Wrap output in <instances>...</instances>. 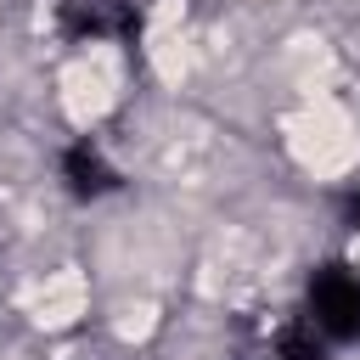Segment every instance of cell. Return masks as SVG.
I'll list each match as a JSON object with an SVG mask.
<instances>
[{
  "mask_svg": "<svg viewBox=\"0 0 360 360\" xmlns=\"http://www.w3.org/2000/svg\"><path fill=\"white\" fill-rule=\"evenodd\" d=\"M349 219H354V225H360V191H354V197H349Z\"/></svg>",
  "mask_w": 360,
  "mask_h": 360,
  "instance_id": "obj_5",
  "label": "cell"
},
{
  "mask_svg": "<svg viewBox=\"0 0 360 360\" xmlns=\"http://www.w3.org/2000/svg\"><path fill=\"white\" fill-rule=\"evenodd\" d=\"M276 360H321V343L309 326H287L281 343H276Z\"/></svg>",
  "mask_w": 360,
  "mask_h": 360,
  "instance_id": "obj_4",
  "label": "cell"
},
{
  "mask_svg": "<svg viewBox=\"0 0 360 360\" xmlns=\"http://www.w3.org/2000/svg\"><path fill=\"white\" fill-rule=\"evenodd\" d=\"M309 321L326 338H360V270L349 264H326L309 281Z\"/></svg>",
  "mask_w": 360,
  "mask_h": 360,
  "instance_id": "obj_1",
  "label": "cell"
},
{
  "mask_svg": "<svg viewBox=\"0 0 360 360\" xmlns=\"http://www.w3.org/2000/svg\"><path fill=\"white\" fill-rule=\"evenodd\" d=\"M62 34L73 45H90V39H135L141 17L129 0H62Z\"/></svg>",
  "mask_w": 360,
  "mask_h": 360,
  "instance_id": "obj_2",
  "label": "cell"
},
{
  "mask_svg": "<svg viewBox=\"0 0 360 360\" xmlns=\"http://www.w3.org/2000/svg\"><path fill=\"white\" fill-rule=\"evenodd\" d=\"M62 180H68V191H73V197H101V191H112V186H118L112 163H107V158H101V146H90V141H73V146L62 152Z\"/></svg>",
  "mask_w": 360,
  "mask_h": 360,
  "instance_id": "obj_3",
  "label": "cell"
}]
</instances>
